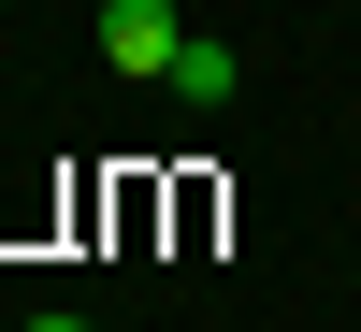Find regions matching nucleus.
I'll use <instances>...</instances> for the list:
<instances>
[{
    "instance_id": "obj_1",
    "label": "nucleus",
    "mask_w": 361,
    "mask_h": 332,
    "mask_svg": "<svg viewBox=\"0 0 361 332\" xmlns=\"http://www.w3.org/2000/svg\"><path fill=\"white\" fill-rule=\"evenodd\" d=\"M173 44H188V15H173V0H102V58H116V73L159 87V73H173Z\"/></svg>"
},
{
    "instance_id": "obj_2",
    "label": "nucleus",
    "mask_w": 361,
    "mask_h": 332,
    "mask_svg": "<svg viewBox=\"0 0 361 332\" xmlns=\"http://www.w3.org/2000/svg\"><path fill=\"white\" fill-rule=\"evenodd\" d=\"M159 87H173V102H188V116H217V102H231V44H202V29H188Z\"/></svg>"
},
{
    "instance_id": "obj_3",
    "label": "nucleus",
    "mask_w": 361,
    "mask_h": 332,
    "mask_svg": "<svg viewBox=\"0 0 361 332\" xmlns=\"http://www.w3.org/2000/svg\"><path fill=\"white\" fill-rule=\"evenodd\" d=\"M29 332H87V318H29Z\"/></svg>"
}]
</instances>
